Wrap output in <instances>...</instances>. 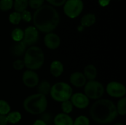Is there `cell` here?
Masks as SVG:
<instances>
[{"instance_id":"cell-22","label":"cell","mask_w":126,"mask_h":125,"mask_svg":"<svg viewBox=\"0 0 126 125\" xmlns=\"http://www.w3.org/2000/svg\"><path fill=\"white\" fill-rule=\"evenodd\" d=\"M116 110L118 114L121 115H125L126 114V98L123 97L118 102Z\"/></svg>"},{"instance_id":"cell-30","label":"cell","mask_w":126,"mask_h":125,"mask_svg":"<svg viewBox=\"0 0 126 125\" xmlns=\"http://www.w3.org/2000/svg\"><path fill=\"white\" fill-rule=\"evenodd\" d=\"M12 66L14 69L17 71H20L23 69L25 67L24 61L22 60H16V61H14Z\"/></svg>"},{"instance_id":"cell-21","label":"cell","mask_w":126,"mask_h":125,"mask_svg":"<svg viewBox=\"0 0 126 125\" xmlns=\"http://www.w3.org/2000/svg\"><path fill=\"white\" fill-rule=\"evenodd\" d=\"M13 4L15 11L21 13L27 8L28 2V0H15Z\"/></svg>"},{"instance_id":"cell-26","label":"cell","mask_w":126,"mask_h":125,"mask_svg":"<svg viewBox=\"0 0 126 125\" xmlns=\"http://www.w3.org/2000/svg\"><path fill=\"white\" fill-rule=\"evenodd\" d=\"M9 20L10 23L12 25H18L22 20L21 18V14L20 13L18 12H12L9 15Z\"/></svg>"},{"instance_id":"cell-7","label":"cell","mask_w":126,"mask_h":125,"mask_svg":"<svg viewBox=\"0 0 126 125\" xmlns=\"http://www.w3.org/2000/svg\"><path fill=\"white\" fill-rule=\"evenodd\" d=\"M83 7L82 0H66L64 4V13L70 18H76L81 13Z\"/></svg>"},{"instance_id":"cell-11","label":"cell","mask_w":126,"mask_h":125,"mask_svg":"<svg viewBox=\"0 0 126 125\" xmlns=\"http://www.w3.org/2000/svg\"><path fill=\"white\" fill-rule=\"evenodd\" d=\"M70 99L73 105L78 109H85L89 104V99L86 94L82 93H76L72 94Z\"/></svg>"},{"instance_id":"cell-17","label":"cell","mask_w":126,"mask_h":125,"mask_svg":"<svg viewBox=\"0 0 126 125\" xmlns=\"http://www.w3.org/2000/svg\"><path fill=\"white\" fill-rule=\"evenodd\" d=\"M86 79L89 80H95L97 75V70L93 64L87 65L84 69V73Z\"/></svg>"},{"instance_id":"cell-4","label":"cell","mask_w":126,"mask_h":125,"mask_svg":"<svg viewBox=\"0 0 126 125\" xmlns=\"http://www.w3.org/2000/svg\"><path fill=\"white\" fill-rule=\"evenodd\" d=\"M25 67L28 69L38 70L43 66L44 62V55L43 50L37 46H31L24 53Z\"/></svg>"},{"instance_id":"cell-23","label":"cell","mask_w":126,"mask_h":125,"mask_svg":"<svg viewBox=\"0 0 126 125\" xmlns=\"http://www.w3.org/2000/svg\"><path fill=\"white\" fill-rule=\"evenodd\" d=\"M23 34H24L23 31L18 28H15L11 32V37L15 42L22 41L23 40Z\"/></svg>"},{"instance_id":"cell-33","label":"cell","mask_w":126,"mask_h":125,"mask_svg":"<svg viewBox=\"0 0 126 125\" xmlns=\"http://www.w3.org/2000/svg\"><path fill=\"white\" fill-rule=\"evenodd\" d=\"M7 117L6 115H0V125H7Z\"/></svg>"},{"instance_id":"cell-10","label":"cell","mask_w":126,"mask_h":125,"mask_svg":"<svg viewBox=\"0 0 126 125\" xmlns=\"http://www.w3.org/2000/svg\"><path fill=\"white\" fill-rule=\"evenodd\" d=\"M22 81L26 87L34 88L39 83V76L34 71L28 69L25 71L22 75Z\"/></svg>"},{"instance_id":"cell-1","label":"cell","mask_w":126,"mask_h":125,"mask_svg":"<svg viewBox=\"0 0 126 125\" xmlns=\"http://www.w3.org/2000/svg\"><path fill=\"white\" fill-rule=\"evenodd\" d=\"M34 27L45 33L52 31L59 25L60 16L55 8L49 5L42 6L36 9L33 17Z\"/></svg>"},{"instance_id":"cell-18","label":"cell","mask_w":126,"mask_h":125,"mask_svg":"<svg viewBox=\"0 0 126 125\" xmlns=\"http://www.w3.org/2000/svg\"><path fill=\"white\" fill-rule=\"evenodd\" d=\"M96 21L95 15L93 13H87L81 18V25L84 27H90L93 25Z\"/></svg>"},{"instance_id":"cell-29","label":"cell","mask_w":126,"mask_h":125,"mask_svg":"<svg viewBox=\"0 0 126 125\" xmlns=\"http://www.w3.org/2000/svg\"><path fill=\"white\" fill-rule=\"evenodd\" d=\"M28 2L31 8L33 9H38L43 6L44 0H28Z\"/></svg>"},{"instance_id":"cell-28","label":"cell","mask_w":126,"mask_h":125,"mask_svg":"<svg viewBox=\"0 0 126 125\" xmlns=\"http://www.w3.org/2000/svg\"><path fill=\"white\" fill-rule=\"evenodd\" d=\"M89 119L84 115H81L73 121V125H89Z\"/></svg>"},{"instance_id":"cell-24","label":"cell","mask_w":126,"mask_h":125,"mask_svg":"<svg viewBox=\"0 0 126 125\" xmlns=\"http://www.w3.org/2000/svg\"><path fill=\"white\" fill-rule=\"evenodd\" d=\"M11 111V107L9 103L3 99H0V115H6Z\"/></svg>"},{"instance_id":"cell-12","label":"cell","mask_w":126,"mask_h":125,"mask_svg":"<svg viewBox=\"0 0 126 125\" xmlns=\"http://www.w3.org/2000/svg\"><path fill=\"white\" fill-rule=\"evenodd\" d=\"M44 42L47 48L50 50H55L60 46V39L57 34L50 32L45 36Z\"/></svg>"},{"instance_id":"cell-5","label":"cell","mask_w":126,"mask_h":125,"mask_svg":"<svg viewBox=\"0 0 126 125\" xmlns=\"http://www.w3.org/2000/svg\"><path fill=\"white\" fill-rule=\"evenodd\" d=\"M73 93L72 88L65 82H60L55 83L50 88L51 98L57 102H63L69 100Z\"/></svg>"},{"instance_id":"cell-9","label":"cell","mask_w":126,"mask_h":125,"mask_svg":"<svg viewBox=\"0 0 126 125\" xmlns=\"http://www.w3.org/2000/svg\"><path fill=\"white\" fill-rule=\"evenodd\" d=\"M23 38L22 41L24 42L26 46H33L38 40V29L33 26H28L24 31Z\"/></svg>"},{"instance_id":"cell-15","label":"cell","mask_w":126,"mask_h":125,"mask_svg":"<svg viewBox=\"0 0 126 125\" xmlns=\"http://www.w3.org/2000/svg\"><path fill=\"white\" fill-rule=\"evenodd\" d=\"M26 46L23 41L15 42L11 47V53L15 56H21L24 55L26 51Z\"/></svg>"},{"instance_id":"cell-25","label":"cell","mask_w":126,"mask_h":125,"mask_svg":"<svg viewBox=\"0 0 126 125\" xmlns=\"http://www.w3.org/2000/svg\"><path fill=\"white\" fill-rule=\"evenodd\" d=\"M61 109L64 113L69 114L73 111V105L72 103H71V102L69 99V100L62 102Z\"/></svg>"},{"instance_id":"cell-3","label":"cell","mask_w":126,"mask_h":125,"mask_svg":"<svg viewBox=\"0 0 126 125\" xmlns=\"http://www.w3.org/2000/svg\"><path fill=\"white\" fill-rule=\"evenodd\" d=\"M23 107L26 112L32 115H39L46 110L47 100L46 96L43 94H33L25 99Z\"/></svg>"},{"instance_id":"cell-34","label":"cell","mask_w":126,"mask_h":125,"mask_svg":"<svg viewBox=\"0 0 126 125\" xmlns=\"http://www.w3.org/2000/svg\"><path fill=\"white\" fill-rule=\"evenodd\" d=\"M110 0H98L99 4L102 7H105L107 6L110 4Z\"/></svg>"},{"instance_id":"cell-8","label":"cell","mask_w":126,"mask_h":125,"mask_svg":"<svg viewBox=\"0 0 126 125\" xmlns=\"http://www.w3.org/2000/svg\"><path fill=\"white\" fill-rule=\"evenodd\" d=\"M107 93L108 95L113 98H121L126 95V87L121 83L115 82H110L106 88Z\"/></svg>"},{"instance_id":"cell-13","label":"cell","mask_w":126,"mask_h":125,"mask_svg":"<svg viewBox=\"0 0 126 125\" xmlns=\"http://www.w3.org/2000/svg\"><path fill=\"white\" fill-rule=\"evenodd\" d=\"M70 83L75 87H83L87 82V79L83 73L81 72H75L71 74L70 77Z\"/></svg>"},{"instance_id":"cell-31","label":"cell","mask_w":126,"mask_h":125,"mask_svg":"<svg viewBox=\"0 0 126 125\" xmlns=\"http://www.w3.org/2000/svg\"><path fill=\"white\" fill-rule=\"evenodd\" d=\"M21 18L25 22H30L32 19V16L29 11L25 10L21 12Z\"/></svg>"},{"instance_id":"cell-14","label":"cell","mask_w":126,"mask_h":125,"mask_svg":"<svg viewBox=\"0 0 126 125\" xmlns=\"http://www.w3.org/2000/svg\"><path fill=\"white\" fill-rule=\"evenodd\" d=\"M55 125H73V120L68 114L60 113L57 114L54 119Z\"/></svg>"},{"instance_id":"cell-2","label":"cell","mask_w":126,"mask_h":125,"mask_svg":"<svg viewBox=\"0 0 126 125\" xmlns=\"http://www.w3.org/2000/svg\"><path fill=\"white\" fill-rule=\"evenodd\" d=\"M90 115L95 122L105 125L114 121L118 114L113 102L108 99H99L91 106Z\"/></svg>"},{"instance_id":"cell-20","label":"cell","mask_w":126,"mask_h":125,"mask_svg":"<svg viewBox=\"0 0 126 125\" xmlns=\"http://www.w3.org/2000/svg\"><path fill=\"white\" fill-rule=\"evenodd\" d=\"M8 123L11 124H16L20 121L22 115L18 111H14L9 112L6 116Z\"/></svg>"},{"instance_id":"cell-32","label":"cell","mask_w":126,"mask_h":125,"mask_svg":"<svg viewBox=\"0 0 126 125\" xmlns=\"http://www.w3.org/2000/svg\"><path fill=\"white\" fill-rule=\"evenodd\" d=\"M49 4L54 6H61L65 3L66 0H46Z\"/></svg>"},{"instance_id":"cell-36","label":"cell","mask_w":126,"mask_h":125,"mask_svg":"<svg viewBox=\"0 0 126 125\" xmlns=\"http://www.w3.org/2000/svg\"><path fill=\"white\" fill-rule=\"evenodd\" d=\"M124 125L123 123H116L115 125Z\"/></svg>"},{"instance_id":"cell-19","label":"cell","mask_w":126,"mask_h":125,"mask_svg":"<svg viewBox=\"0 0 126 125\" xmlns=\"http://www.w3.org/2000/svg\"><path fill=\"white\" fill-rule=\"evenodd\" d=\"M37 86H38V93H40L44 96L50 93L51 85L49 81L44 80L41 81L40 83H38Z\"/></svg>"},{"instance_id":"cell-6","label":"cell","mask_w":126,"mask_h":125,"mask_svg":"<svg viewBox=\"0 0 126 125\" xmlns=\"http://www.w3.org/2000/svg\"><path fill=\"white\" fill-rule=\"evenodd\" d=\"M84 87V94L89 99H99L103 95L105 89L103 85L100 82L95 80H89Z\"/></svg>"},{"instance_id":"cell-35","label":"cell","mask_w":126,"mask_h":125,"mask_svg":"<svg viewBox=\"0 0 126 125\" xmlns=\"http://www.w3.org/2000/svg\"><path fill=\"white\" fill-rule=\"evenodd\" d=\"M33 125H47L46 123L43 120H37L33 123Z\"/></svg>"},{"instance_id":"cell-27","label":"cell","mask_w":126,"mask_h":125,"mask_svg":"<svg viewBox=\"0 0 126 125\" xmlns=\"http://www.w3.org/2000/svg\"><path fill=\"white\" fill-rule=\"evenodd\" d=\"M13 0H1L0 9L2 11H7L11 9L13 6Z\"/></svg>"},{"instance_id":"cell-16","label":"cell","mask_w":126,"mask_h":125,"mask_svg":"<svg viewBox=\"0 0 126 125\" xmlns=\"http://www.w3.org/2000/svg\"><path fill=\"white\" fill-rule=\"evenodd\" d=\"M63 64L58 60L52 61L50 65V74L55 77H58L61 75L63 72Z\"/></svg>"}]
</instances>
